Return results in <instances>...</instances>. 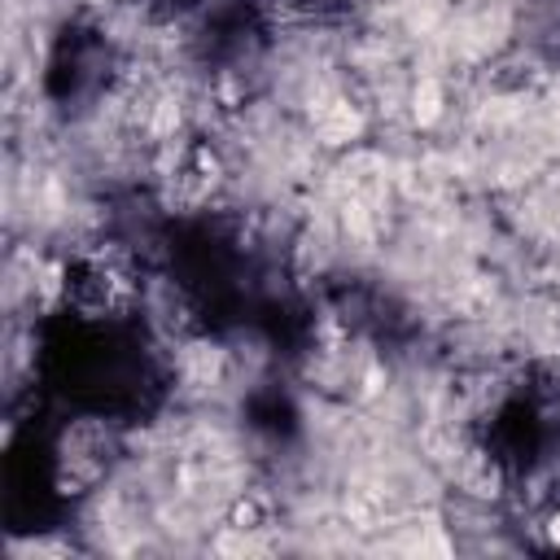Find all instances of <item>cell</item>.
I'll list each match as a JSON object with an SVG mask.
<instances>
[{
	"label": "cell",
	"mask_w": 560,
	"mask_h": 560,
	"mask_svg": "<svg viewBox=\"0 0 560 560\" xmlns=\"http://www.w3.org/2000/svg\"><path fill=\"white\" fill-rule=\"evenodd\" d=\"M556 525H560V516H556ZM556 534H560V529H556Z\"/></svg>",
	"instance_id": "cell-1"
}]
</instances>
